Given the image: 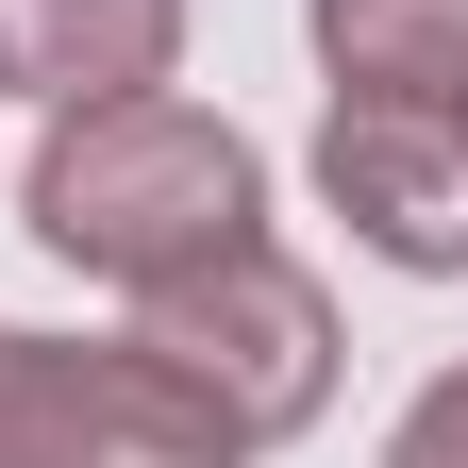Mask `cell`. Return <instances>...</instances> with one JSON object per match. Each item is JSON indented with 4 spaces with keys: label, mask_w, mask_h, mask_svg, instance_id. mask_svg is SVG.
<instances>
[{
    "label": "cell",
    "mask_w": 468,
    "mask_h": 468,
    "mask_svg": "<svg viewBox=\"0 0 468 468\" xmlns=\"http://www.w3.org/2000/svg\"><path fill=\"white\" fill-rule=\"evenodd\" d=\"M17 218H34V251H68L84 284H134V302H151V284L218 268L234 234H268V151L234 134L218 101H167V84L68 101L34 134Z\"/></svg>",
    "instance_id": "obj_1"
},
{
    "label": "cell",
    "mask_w": 468,
    "mask_h": 468,
    "mask_svg": "<svg viewBox=\"0 0 468 468\" xmlns=\"http://www.w3.org/2000/svg\"><path fill=\"white\" fill-rule=\"evenodd\" d=\"M134 351L167 385H201L234 435H302L318 401H335V302H318V268H284L268 234H234L218 268H185V284H151L134 302Z\"/></svg>",
    "instance_id": "obj_2"
},
{
    "label": "cell",
    "mask_w": 468,
    "mask_h": 468,
    "mask_svg": "<svg viewBox=\"0 0 468 468\" xmlns=\"http://www.w3.org/2000/svg\"><path fill=\"white\" fill-rule=\"evenodd\" d=\"M0 468H251L201 385H167L134 335H17L0 318Z\"/></svg>",
    "instance_id": "obj_3"
},
{
    "label": "cell",
    "mask_w": 468,
    "mask_h": 468,
    "mask_svg": "<svg viewBox=\"0 0 468 468\" xmlns=\"http://www.w3.org/2000/svg\"><path fill=\"white\" fill-rule=\"evenodd\" d=\"M318 185L335 218L368 234L385 268H468V134H452V84H335L318 117Z\"/></svg>",
    "instance_id": "obj_4"
},
{
    "label": "cell",
    "mask_w": 468,
    "mask_h": 468,
    "mask_svg": "<svg viewBox=\"0 0 468 468\" xmlns=\"http://www.w3.org/2000/svg\"><path fill=\"white\" fill-rule=\"evenodd\" d=\"M185 50V0H0V84L17 101H134Z\"/></svg>",
    "instance_id": "obj_5"
},
{
    "label": "cell",
    "mask_w": 468,
    "mask_h": 468,
    "mask_svg": "<svg viewBox=\"0 0 468 468\" xmlns=\"http://www.w3.org/2000/svg\"><path fill=\"white\" fill-rule=\"evenodd\" d=\"M318 68L335 84H452L468 68V0H318Z\"/></svg>",
    "instance_id": "obj_6"
},
{
    "label": "cell",
    "mask_w": 468,
    "mask_h": 468,
    "mask_svg": "<svg viewBox=\"0 0 468 468\" xmlns=\"http://www.w3.org/2000/svg\"><path fill=\"white\" fill-rule=\"evenodd\" d=\"M385 468H468V368H435L419 401H401V435H385Z\"/></svg>",
    "instance_id": "obj_7"
},
{
    "label": "cell",
    "mask_w": 468,
    "mask_h": 468,
    "mask_svg": "<svg viewBox=\"0 0 468 468\" xmlns=\"http://www.w3.org/2000/svg\"><path fill=\"white\" fill-rule=\"evenodd\" d=\"M452 134H468V68H452Z\"/></svg>",
    "instance_id": "obj_8"
}]
</instances>
